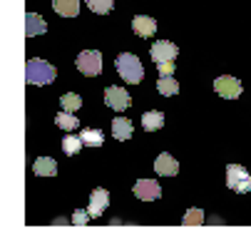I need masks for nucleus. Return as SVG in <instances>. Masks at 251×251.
<instances>
[{"label": "nucleus", "instance_id": "5", "mask_svg": "<svg viewBox=\"0 0 251 251\" xmlns=\"http://www.w3.org/2000/svg\"><path fill=\"white\" fill-rule=\"evenodd\" d=\"M104 102H107V107H112V110H117V112H122V110H127V107L132 104V97H129V92L125 90V87H107L104 90Z\"/></svg>", "mask_w": 251, "mask_h": 251}, {"label": "nucleus", "instance_id": "21", "mask_svg": "<svg viewBox=\"0 0 251 251\" xmlns=\"http://www.w3.org/2000/svg\"><path fill=\"white\" fill-rule=\"evenodd\" d=\"M60 104L65 107L67 112H77L80 107H82V97H80L77 92H65V95L60 97Z\"/></svg>", "mask_w": 251, "mask_h": 251}, {"label": "nucleus", "instance_id": "12", "mask_svg": "<svg viewBox=\"0 0 251 251\" xmlns=\"http://www.w3.org/2000/svg\"><path fill=\"white\" fill-rule=\"evenodd\" d=\"M45 30H48L45 18L35 15V13H27V15H25V38H35V35H43Z\"/></svg>", "mask_w": 251, "mask_h": 251}, {"label": "nucleus", "instance_id": "1", "mask_svg": "<svg viewBox=\"0 0 251 251\" xmlns=\"http://www.w3.org/2000/svg\"><path fill=\"white\" fill-rule=\"evenodd\" d=\"M55 77H57V70L50 62H45L40 57H32L25 62V82L27 85H50V82H55Z\"/></svg>", "mask_w": 251, "mask_h": 251}, {"label": "nucleus", "instance_id": "20", "mask_svg": "<svg viewBox=\"0 0 251 251\" xmlns=\"http://www.w3.org/2000/svg\"><path fill=\"white\" fill-rule=\"evenodd\" d=\"M82 145H85V142H82L80 134H77V137H75V134H67V137L62 139V152H65L67 157H75V154L82 150Z\"/></svg>", "mask_w": 251, "mask_h": 251}, {"label": "nucleus", "instance_id": "8", "mask_svg": "<svg viewBox=\"0 0 251 251\" xmlns=\"http://www.w3.org/2000/svg\"><path fill=\"white\" fill-rule=\"evenodd\" d=\"M150 55H152V60H154L157 65H159V62H169V60H176L179 50H176V45H174V43H169V40H159V43H154V45H152Z\"/></svg>", "mask_w": 251, "mask_h": 251}, {"label": "nucleus", "instance_id": "17", "mask_svg": "<svg viewBox=\"0 0 251 251\" xmlns=\"http://www.w3.org/2000/svg\"><path fill=\"white\" fill-rule=\"evenodd\" d=\"M157 90H159L164 97H174V95L179 92V82H176L172 75H159V80H157Z\"/></svg>", "mask_w": 251, "mask_h": 251}, {"label": "nucleus", "instance_id": "9", "mask_svg": "<svg viewBox=\"0 0 251 251\" xmlns=\"http://www.w3.org/2000/svg\"><path fill=\"white\" fill-rule=\"evenodd\" d=\"M107 206H110V192L107 189H95L90 194V209H87L92 214V219H100Z\"/></svg>", "mask_w": 251, "mask_h": 251}, {"label": "nucleus", "instance_id": "24", "mask_svg": "<svg viewBox=\"0 0 251 251\" xmlns=\"http://www.w3.org/2000/svg\"><path fill=\"white\" fill-rule=\"evenodd\" d=\"M90 219H92V214L85 211V209H77V211L73 214V224H75V226H87Z\"/></svg>", "mask_w": 251, "mask_h": 251}, {"label": "nucleus", "instance_id": "4", "mask_svg": "<svg viewBox=\"0 0 251 251\" xmlns=\"http://www.w3.org/2000/svg\"><path fill=\"white\" fill-rule=\"evenodd\" d=\"M77 70L82 75H87V77H97L100 73H102V55L97 52V50H85V52H80L77 55Z\"/></svg>", "mask_w": 251, "mask_h": 251}, {"label": "nucleus", "instance_id": "3", "mask_svg": "<svg viewBox=\"0 0 251 251\" xmlns=\"http://www.w3.org/2000/svg\"><path fill=\"white\" fill-rule=\"evenodd\" d=\"M226 187L231 192H236V194L251 192V174L244 167H239V164H229L226 167Z\"/></svg>", "mask_w": 251, "mask_h": 251}, {"label": "nucleus", "instance_id": "13", "mask_svg": "<svg viewBox=\"0 0 251 251\" xmlns=\"http://www.w3.org/2000/svg\"><path fill=\"white\" fill-rule=\"evenodd\" d=\"M52 8L62 18H77L80 15V0H52Z\"/></svg>", "mask_w": 251, "mask_h": 251}, {"label": "nucleus", "instance_id": "14", "mask_svg": "<svg viewBox=\"0 0 251 251\" xmlns=\"http://www.w3.org/2000/svg\"><path fill=\"white\" fill-rule=\"evenodd\" d=\"M32 172L38 176H55L57 174V162L52 157H38L32 164Z\"/></svg>", "mask_w": 251, "mask_h": 251}, {"label": "nucleus", "instance_id": "10", "mask_svg": "<svg viewBox=\"0 0 251 251\" xmlns=\"http://www.w3.org/2000/svg\"><path fill=\"white\" fill-rule=\"evenodd\" d=\"M154 172H157L159 176H176V174H179V162H176L172 154L162 152V154L154 159Z\"/></svg>", "mask_w": 251, "mask_h": 251}, {"label": "nucleus", "instance_id": "7", "mask_svg": "<svg viewBox=\"0 0 251 251\" xmlns=\"http://www.w3.org/2000/svg\"><path fill=\"white\" fill-rule=\"evenodd\" d=\"M132 189H134V197L142 199V201H154V199L162 197V189L154 179H139Z\"/></svg>", "mask_w": 251, "mask_h": 251}, {"label": "nucleus", "instance_id": "22", "mask_svg": "<svg viewBox=\"0 0 251 251\" xmlns=\"http://www.w3.org/2000/svg\"><path fill=\"white\" fill-rule=\"evenodd\" d=\"M87 3V8L92 10V13H97V15H107L112 8H115V0H85Z\"/></svg>", "mask_w": 251, "mask_h": 251}, {"label": "nucleus", "instance_id": "11", "mask_svg": "<svg viewBox=\"0 0 251 251\" xmlns=\"http://www.w3.org/2000/svg\"><path fill=\"white\" fill-rule=\"evenodd\" d=\"M132 27H134V32L139 35V38H152V35L157 32V20L150 18V15H134Z\"/></svg>", "mask_w": 251, "mask_h": 251}, {"label": "nucleus", "instance_id": "18", "mask_svg": "<svg viewBox=\"0 0 251 251\" xmlns=\"http://www.w3.org/2000/svg\"><path fill=\"white\" fill-rule=\"evenodd\" d=\"M142 125H145V129H147V132H157V129L164 125V115H162V112H157V110H150V112L142 115Z\"/></svg>", "mask_w": 251, "mask_h": 251}, {"label": "nucleus", "instance_id": "16", "mask_svg": "<svg viewBox=\"0 0 251 251\" xmlns=\"http://www.w3.org/2000/svg\"><path fill=\"white\" fill-rule=\"evenodd\" d=\"M55 125H57L60 129H65V132H73V129H77V127H80V120H77L73 112L62 110L60 115H55Z\"/></svg>", "mask_w": 251, "mask_h": 251}, {"label": "nucleus", "instance_id": "15", "mask_svg": "<svg viewBox=\"0 0 251 251\" xmlns=\"http://www.w3.org/2000/svg\"><path fill=\"white\" fill-rule=\"evenodd\" d=\"M112 137L120 139V142L129 139V137H132V122L125 120V117H115V120H112Z\"/></svg>", "mask_w": 251, "mask_h": 251}, {"label": "nucleus", "instance_id": "6", "mask_svg": "<svg viewBox=\"0 0 251 251\" xmlns=\"http://www.w3.org/2000/svg\"><path fill=\"white\" fill-rule=\"evenodd\" d=\"M214 90H217V95H222L224 100H236V97H241V82H239L236 77H229V75L214 80Z\"/></svg>", "mask_w": 251, "mask_h": 251}, {"label": "nucleus", "instance_id": "2", "mask_svg": "<svg viewBox=\"0 0 251 251\" xmlns=\"http://www.w3.org/2000/svg\"><path fill=\"white\" fill-rule=\"evenodd\" d=\"M115 67H117V73L125 77V82H129V85H139L142 77H145V67H142L139 57L132 55V52H122V55H117Z\"/></svg>", "mask_w": 251, "mask_h": 251}, {"label": "nucleus", "instance_id": "25", "mask_svg": "<svg viewBox=\"0 0 251 251\" xmlns=\"http://www.w3.org/2000/svg\"><path fill=\"white\" fill-rule=\"evenodd\" d=\"M159 75H174V60H169V62H159Z\"/></svg>", "mask_w": 251, "mask_h": 251}, {"label": "nucleus", "instance_id": "23", "mask_svg": "<svg viewBox=\"0 0 251 251\" xmlns=\"http://www.w3.org/2000/svg\"><path fill=\"white\" fill-rule=\"evenodd\" d=\"M201 222H204V211H201V209H197V206H194V209H189V211L184 214V219H182V224H184V226H199Z\"/></svg>", "mask_w": 251, "mask_h": 251}, {"label": "nucleus", "instance_id": "19", "mask_svg": "<svg viewBox=\"0 0 251 251\" xmlns=\"http://www.w3.org/2000/svg\"><path fill=\"white\" fill-rule=\"evenodd\" d=\"M80 137L85 142V147H102V142H104V134L100 129H95V127H85L80 132Z\"/></svg>", "mask_w": 251, "mask_h": 251}]
</instances>
